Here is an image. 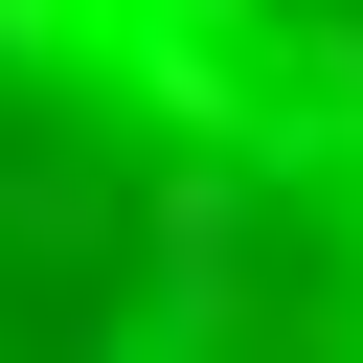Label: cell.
<instances>
[{
	"mask_svg": "<svg viewBox=\"0 0 363 363\" xmlns=\"http://www.w3.org/2000/svg\"><path fill=\"white\" fill-rule=\"evenodd\" d=\"M0 363H363V0H0Z\"/></svg>",
	"mask_w": 363,
	"mask_h": 363,
	"instance_id": "obj_1",
	"label": "cell"
}]
</instances>
